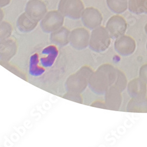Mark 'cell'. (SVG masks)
<instances>
[{"label":"cell","mask_w":147,"mask_h":147,"mask_svg":"<svg viewBox=\"0 0 147 147\" xmlns=\"http://www.w3.org/2000/svg\"><path fill=\"white\" fill-rule=\"evenodd\" d=\"M81 21L85 27L92 30L101 25L102 16L100 12L94 7L84 9L81 16Z\"/></svg>","instance_id":"obj_10"},{"label":"cell","mask_w":147,"mask_h":147,"mask_svg":"<svg viewBox=\"0 0 147 147\" xmlns=\"http://www.w3.org/2000/svg\"><path fill=\"white\" fill-rule=\"evenodd\" d=\"M117 68L109 64L100 65L94 71L88 81V87L94 94L104 95L107 90L114 85Z\"/></svg>","instance_id":"obj_1"},{"label":"cell","mask_w":147,"mask_h":147,"mask_svg":"<svg viewBox=\"0 0 147 147\" xmlns=\"http://www.w3.org/2000/svg\"><path fill=\"white\" fill-rule=\"evenodd\" d=\"M107 4L109 9L117 14L123 13L128 8V3L127 1L107 0Z\"/></svg>","instance_id":"obj_19"},{"label":"cell","mask_w":147,"mask_h":147,"mask_svg":"<svg viewBox=\"0 0 147 147\" xmlns=\"http://www.w3.org/2000/svg\"><path fill=\"white\" fill-rule=\"evenodd\" d=\"M136 41L131 36L124 35L117 38L114 42L115 51L122 57H128L136 50Z\"/></svg>","instance_id":"obj_9"},{"label":"cell","mask_w":147,"mask_h":147,"mask_svg":"<svg viewBox=\"0 0 147 147\" xmlns=\"http://www.w3.org/2000/svg\"><path fill=\"white\" fill-rule=\"evenodd\" d=\"M90 33L85 28H77L72 30L69 35V44L78 51L83 50L89 47Z\"/></svg>","instance_id":"obj_7"},{"label":"cell","mask_w":147,"mask_h":147,"mask_svg":"<svg viewBox=\"0 0 147 147\" xmlns=\"http://www.w3.org/2000/svg\"><path fill=\"white\" fill-rule=\"evenodd\" d=\"M126 110L129 113H147V98H132L128 102Z\"/></svg>","instance_id":"obj_17"},{"label":"cell","mask_w":147,"mask_h":147,"mask_svg":"<svg viewBox=\"0 0 147 147\" xmlns=\"http://www.w3.org/2000/svg\"><path fill=\"white\" fill-rule=\"evenodd\" d=\"M127 92L131 98L146 96L147 84L139 77L134 78L127 84Z\"/></svg>","instance_id":"obj_14"},{"label":"cell","mask_w":147,"mask_h":147,"mask_svg":"<svg viewBox=\"0 0 147 147\" xmlns=\"http://www.w3.org/2000/svg\"><path fill=\"white\" fill-rule=\"evenodd\" d=\"M58 10L64 17L77 20L81 18L84 5L81 0H60Z\"/></svg>","instance_id":"obj_5"},{"label":"cell","mask_w":147,"mask_h":147,"mask_svg":"<svg viewBox=\"0 0 147 147\" xmlns=\"http://www.w3.org/2000/svg\"><path fill=\"white\" fill-rule=\"evenodd\" d=\"M128 9L131 13L135 14H146L147 0H129Z\"/></svg>","instance_id":"obj_18"},{"label":"cell","mask_w":147,"mask_h":147,"mask_svg":"<svg viewBox=\"0 0 147 147\" xmlns=\"http://www.w3.org/2000/svg\"><path fill=\"white\" fill-rule=\"evenodd\" d=\"M70 31L64 27H61L55 31L51 33L50 40L54 45L64 47L69 44Z\"/></svg>","instance_id":"obj_15"},{"label":"cell","mask_w":147,"mask_h":147,"mask_svg":"<svg viewBox=\"0 0 147 147\" xmlns=\"http://www.w3.org/2000/svg\"><path fill=\"white\" fill-rule=\"evenodd\" d=\"M122 1H127V0H122Z\"/></svg>","instance_id":"obj_29"},{"label":"cell","mask_w":147,"mask_h":147,"mask_svg":"<svg viewBox=\"0 0 147 147\" xmlns=\"http://www.w3.org/2000/svg\"><path fill=\"white\" fill-rule=\"evenodd\" d=\"M104 102L107 109L119 111L122 102V92L114 85L110 87L104 94Z\"/></svg>","instance_id":"obj_12"},{"label":"cell","mask_w":147,"mask_h":147,"mask_svg":"<svg viewBox=\"0 0 147 147\" xmlns=\"http://www.w3.org/2000/svg\"><path fill=\"white\" fill-rule=\"evenodd\" d=\"M38 21L31 19L26 13L21 14L17 20V27L22 33H28L32 31L38 25Z\"/></svg>","instance_id":"obj_16"},{"label":"cell","mask_w":147,"mask_h":147,"mask_svg":"<svg viewBox=\"0 0 147 147\" xmlns=\"http://www.w3.org/2000/svg\"><path fill=\"white\" fill-rule=\"evenodd\" d=\"M94 71L89 66L84 65L70 75L65 82L67 91L82 94L88 87L89 79Z\"/></svg>","instance_id":"obj_3"},{"label":"cell","mask_w":147,"mask_h":147,"mask_svg":"<svg viewBox=\"0 0 147 147\" xmlns=\"http://www.w3.org/2000/svg\"><path fill=\"white\" fill-rule=\"evenodd\" d=\"M145 33L147 34V23L146 24V25L145 26Z\"/></svg>","instance_id":"obj_27"},{"label":"cell","mask_w":147,"mask_h":147,"mask_svg":"<svg viewBox=\"0 0 147 147\" xmlns=\"http://www.w3.org/2000/svg\"><path fill=\"white\" fill-rule=\"evenodd\" d=\"M63 98L80 104H82L83 102V98L81 94L77 92L67 91V92L63 96Z\"/></svg>","instance_id":"obj_22"},{"label":"cell","mask_w":147,"mask_h":147,"mask_svg":"<svg viewBox=\"0 0 147 147\" xmlns=\"http://www.w3.org/2000/svg\"><path fill=\"white\" fill-rule=\"evenodd\" d=\"M111 39L106 28L100 26L92 30L88 47L95 53H104L111 45Z\"/></svg>","instance_id":"obj_4"},{"label":"cell","mask_w":147,"mask_h":147,"mask_svg":"<svg viewBox=\"0 0 147 147\" xmlns=\"http://www.w3.org/2000/svg\"><path fill=\"white\" fill-rule=\"evenodd\" d=\"M64 16L58 10L47 12L40 21L42 31L47 34H51L63 26Z\"/></svg>","instance_id":"obj_6"},{"label":"cell","mask_w":147,"mask_h":147,"mask_svg":"<svg viewBox=\"0 0 147 147\" xmlns=\"http://www.w3.org/2000/svg\"><path fill=\"white\" fill-rule=\"evenodd\" d=\"M146 51H147V42H146Z\"/></svg>","instance_id":"obj_28"},{"label":"cell","mask_w":147,"mask_h":147,"mask_svg":"<svg viewBox=\"0 0 147 147\" xmlns=\"http://www.w3.org/2000/svg\"><path fill=\"white\" fill-rule=\"evenodd\" d=\"M11 0H0V8H3L9 4Z\"/></svg>","instance_id":"obj_25"},{"label":"cell","mask_w":147,"mask_h":147,"mask_svg":"<svg viewBox=\"0 0 147 147\" xmlns=\"http://www.w3.org/2000/svg\"><path fill=\"white\" fill-rule=\"evenodd\" d=\"M128 24L124 17L120 16H114L110 18L107 22L106 29L111 38L116 40L125 35Z\"/></svg>","instance_id":"obj_8"},{"label":"cell","mask_w":147,"mask_h":147,"mask_svg":"<svg viewBox=\"0 0 147 147\" xmlns=\"http://www.w3.org/2000/svg\"><path fill=\"white\" fill-rule=\"evenodd\" d=\"M127 84L128 81L125 74L122 71L117 68V77L115 83L114 84V86L118 89L121 92H122L127 88Z\"/></svg>","instance_id":"obj_20"},{"label":"cell","mask_w":147,"mask_h":147,"mask_svg":"<svg viewBox=\"0 0 147 147\" xmlns=\"http://www.w3.org/2000/svg\"><path fill=\"white\" fill-rule=\"evenodd\" d=\"M13 28L11 24L7 21H2L0 23V41L11 37Z\"/></svg>","instance_id":"obj_21"},{"label":"cell","mask_w":147,"mask_h":147,"mask_svg":"<svg viewBox=\"0 0 147 147\" xmlns=\"http://www.w3.org/2000/svg\"><path fill=\"white\" fill-rule=\"evenodd\" d=\"M18 47L16 41L8 38L0 41V60L8 62L17 54Z\"/></svg>","instance_id":"obj_13"},{"label":"cell","mask_w":147,"mask_h":147,"mask_svg":"<svg viewBox=\"0 0 147 147\" xmlns=\"http://www.w3.org/2000/svg\"><path fill=\"white\" fill-rule=\"evenodd\" d=\"M59 51L56 45H50L45 47L39 54H32L29 60V74L32 77H40L47 68L54 64Z\"/></svg>","instance_id":"obj_2"},{"label":"cell","mask_w":147,"mask_h":147,"mask_svg":"<svg viewBox=\"0 0 147 147\" xmlns=\"http://www.w3.org/2000/svg\"><path fill=\"white\" fill-rule=\"evenodd\" d=\"M91 106L94 107H96V108H100L102 109H107L105 102H103L101 101H95L91 104Z\"/></svg>","instance_id":"obj_24"},{"label":"cell","mask_w":147,"mask_h":147,"mask_svg":"<svg viewBox=\"0 0 147 147\" xmlns=\"http://www.w3.org/2000/svg\"><path fill=\"white\" fill-rule=\"evenodd\" d=\"M4 11L1 9V8H0V23H1L4 19Z\"/></svg>","instance_id":"obj_26"},{"label":"cell","mask_w":147,"mask_h":147,"mask_svg":"<svg viewBox=\"0 0 147 147\" xmlns=\"http://www.w3.org/2000/svg\"><path fill=\"white\" fill-rule=\"evenodd\" d=\"M139 78L147 84V64H145L140 67Z\"/></svg>","instance_id":"obj_23"},{"label":"cell","mask_w":147,"mask_h":147,"mask_svg":"<svg viewBox=\"0 0 147 147\" xmlns=\"http://www.w3.org/2000/svg\"><path fill=\"white\" fill-rule=\"evenodd\" d=\"M25 13L31 19L39 22L47 13V8L41 0H30L26 4Z\"/></svg>","instance_id":"obj_11"}]
</instances>
